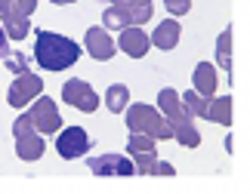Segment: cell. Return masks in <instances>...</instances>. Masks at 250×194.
<instances>
[{
    "label": "cell",
    "instance_id": "1",
    "mask_svg": "<svg viewBox=\"0 0 250 194\" xmlns=\"http://www.w3.org/2000/svg\"><path fill=\"white\" fill-rule=\"evenodd\" d=\"M158 108H161V114H164V120L170 123L173 139H176L179 145H186V148H198V145H201V133L195 127V114L182 105L179 93L170 90V86H164V90L158 93Z\"/></svg>",
    "mask_w": 250,
    "mask_h": 194
},
{
    "label": "cell",
    "instance_id": "2",
    "mask_svg": "<svg viewBox=\"0 0 250 194\" xmlns=\"http://www.w3.org/2000/svg\"><path fill=\"white\" fill-rule=\"evenodd\" d=\"M81 59V46L71 37H62L56 31H37L34 43V62L43 71H65Z\"/></svg>",
    "mask_w": 250,
    "mask_h": 194
},
{
    "label": "cell",
    "instance_id": "3",
    "mask_svg": "<svg viewBox=\"0 0 250 194\" xmlns=\"http://www.w3.org/2000/svg\"><path fill=\"white\" fill-rule=\"evenodd\" d=\"M124 123H127L130 133H146L151 136L155 142H164V139H173V130L170 123L164 120V114L148 108V105H127V114H124Z\"/></svg>",
    "mask_w": 250,
    "mask_h": 194
},
{
    "label": "cell",
    "instance_id": "4",
    "mask_svg": "<svg viewBox=\"0 0 250 194\" xmlns=\"http://www.w3.org/2000/svg\"><path fill=\"white\" fill-rule=\"evenodd\" d=\"M37 9V0H0V22L9 40H25V34L31 31V16Z\"/></svg>",
    "mask_w": 250,
    "mask_h": 194
},
{
    "label": "cell",
    "instance_id": "5",
    "mask_svg": "<svg viewBox=\"0 0 250 194\" xmlns=\"http://www.w3.org/2000/svg\"><path fill=\"white\" fill-rule=\"evenodd\" d=\"M13 136H16V154L19 160H41L43 151H46V142L43 136L34 130V123L28 120V114H22V117L13 120Z\"/></svg>",
    "mask_w": 250,
    "mask_h": 194
},
{
    "label": "cell",
    "instance_id": "6",
    "mask_svg": "<svg viewBox=\"0 0 250 194\" xmlns=\"http://www.w3.org/2000/svg\"><path fill=\"white\" fill-rule=\"evenodd\" d=\"M151 13H155V3H142V6H108L102 13V25L105 31H121L124 25H146Z\"/></svg>",
    "mask_w": 250,
    "mask_h": 194
},
{
    "label": "cell",
    "instance_id": "7",
    "mask_svg": "<svg viewBox=\"0 0 250 194\" xmlns=\"http://www.w3.org/2000/svg\"><path fill=\"white\" fill-rule=\"evenodd\" d=\"M28 120L34 123V130L41 136H56L62 130V114L56 108V102L53 99H41V96L34 99L31 111H28Z\"/></svg>",
    "mask_w": 250,
    "mask_h": 194
},
{
    "label": "cell",
    "instance_id": "8",
    "mask_svg": "<svg viewBox=\"0 0 250 194\" xmlns=\"http://www.w3.org/2000/svg\"><path fill=\"white\" fill-rule=\"evenodd\" d=\"M41 93H43V80H41V77L31 74V71H22V74H16L13 83H9L6 102L13 105V108H25V105L34 102Z\"/></svg>",
    "mask_w": 250,
    "mask_h": 194
},
{
    "label": "cell",
    "instance_id": "9",
    "mask_svg": "<svg viewBox=\"0 0 250 194\" xmlns=\"http://www.w3.org/2000/svg\"><path fill=\"white\" fill-rule=\"evenodd\" d=\"M86 167H90L93 176H136V167H133L130 154H99V157H90L86 160Z\"/></svg>",
    "mask_w": 250,
    "mask_h": 194
},
{
    "label": "cell",
    "instance_id": "10",
    "mask_svg": "<svg viewBox=\"0 0 250 194\" xmlns=\"http://www.w3.org/2000/svg\"><path fill=\"white\" fill-rule=\"evenodd\" d=\"M56 151H59V157H65V160L83 157V154L90 151V136H86L83 127H65L56 136Z\"/></svg>",
    "mask_w": 250,
    "mask_h": 194
},
{
    "label": "cell",
    "instance_id": "11",
    "mask_svg": "<svg viewBox=\"0 0 250 194\" xmlns=\"http://www.w3.org/2000/svg\"><path fill=\"white\" fill-rule=\"evenodd\" d=\"M62 99L71 105V108H78V111H83V114H93L96 108H99V96H96V90L86 80H68L62 86Z\"/></svg>",
    "mask_w": 250,
    "mask_h": 194
},
{
    "label": "cell",
    "instance_id": "12",
    "mask_svg": "<svg viewBox=\"0 0 250 194\" xmlns=\"http://www.w3.org/2000/svg\"><path fill=\"white\" fill-rule=\"evenodd\" d=\"M83 46H86V53H90L96 62H108L111 56L118 53V50H114V40H111V34L105 31V28H99V25H96V28H90V31L83 34Z\"/></svg>",
    "mask_w": 250,
    "mask_h": 194
},
{
    "label": "cell",
    "instance_id": "13",
    "mask_svg": "<svg viewBox=\"0 0 250 194\" xmlns=\"http://www.w3.org/2000/svg\"><path fill=\"white\" fill-rule=\"evenodd\" d=\"M148 34L142 31L139 25H130V28H121V40H118V46L124 53L130 56V59H142V56L148 53Z\"/></svg>",
    "mask_w": 250,
    "mask_h": 194
},
{
    "label": "cell",
    "instance_id": "14",
    "mask_svg": "<svg viewBox=\"0 0 250 194\" xmlns=\"http://www.w3.org/2000/svg\"><path fill=\"white\" fill-rule=\"evenodd\" d=\"M179 34H182V25L176 22V19H164L155 31H151V46H158V50H164V53H170V50H176V43H179Z\"/></svg>",
    "mask_w": 250,
    "mask_h": 194
},
{
    "label": "cell",
    "instance_id": "15",
    "mask_svg": "<svg viewBox=\"0 0 250 194\" xmlns=\"http://www.w3.org/2000/svg\"><path fill=\"white\" fill-rule=\"evenodd\" d=\"M191 83H195V93L204 96V99H213L216 96V68L210 62H198L195 74H191Z\"/></svg>",
    "mask_w": 250,
    "mask_h": 194
},
{
    "label": "cell",
    "instance_id": "16",
    "mask_svg": "<svg viewBox=\"0 0 250 194\" xmlns=\"http://www.w3.org/2000/svg\"><path fill=\"white\" fill-rule=\"evenodd\" d=\"M133 167H136V176H155L158 170V148H139V151H127Z\"/></svg>",
    "mask_w": 250,
    "mask_h": 194
},
{
    "label": "cell",
    "instance_id": "17",
    "mask_svg": "<svg viewBox=\"0 0 250 194\" xmlns=\"http://www.w3.org/2000/svg\"><path fill=\"white\" fill-rule=\"evenodd\" d=\"M207 120L229 127L232 123V96H219V99H207Z\"/></svg>",
    "mask_w": 250,
    "mask_h": 194
},
{
    "label": "cell",
    "instance_id": "18",
    "mask_svg": "<svg viewBox=\"0 0 250 194\" xmlns=\"http://www.w3.org/2000/svg\"><path fill=\"white\" fill-rule=\"evenodd\" d=\"M130 105V90L124 83H111L108 90H105V108L111 114H124Z\"/></svg>",
    "mask_w": 250,
    "mask_h": 194
},
{
    "label": "cell",
    "instance_id": "19",
    "mask_svg": "<svg viewBox=\"0 0 250 194\" xmlns=\"http://www.w3.org/2000/svg\"><path fill=\"white\" fill-rule=\"evenodd\" d=\"M216 62L223 65V71H232V28H226L216 40Z\"/></svg>",
    "mask_w": 250,
    "mask_h": 194
},
{
    "label": "cell",
    "instance_id": "20",
    "mask_svg": "<svg viewBox=\"0 0 250 194\" xmlns=\"http://www.w3.org/2000/svg\"><path fill=\"white\" fill-rule=\"evenodd\" d=\"M179 99H182V105H186L195 117H207V99H204V96H198L195 90H188V93H182Z\"/></svg>",
    "mask_w": 250,
    "mask_h": 194
},
{
    "label": "cell",
    "instance_id": "21",
    "mask_svg": "<svg viewBox=\"0 0 250 194\" xmlns=\"http://www.w3.org/2000/svg\"><path fill=\"white\" fill-rule=\"evenodd\" d=\"M3 62H6V68H9L13 74H22V71H28V59H25V53H19V50H9Z\"/></svg>",
    "mask_w": 250,
    "mask_h": 194
},
{
    "label": "cell",
    "instance_id": "22",
    "mask_svg": "<svg viewBox=\"0 0 250 194\" xmlns=\"http://www.w3.org/2000/svg\"><path fill=\"white\" fill-rule=\"evenodd\" d=\"M164 6L170 9L173 19H179V16H186L188 9H191V0H164Z\"/></svg>",
    "mask_w": 250,
    "mask_h": 194
},
{
    "label": "cell",
    "instance_id": "23",
    "mask_svg": "<svg viewBox=\"0 0 250 194\" xmlns=\"http://www.w3.org/2000/svg\"><path fill=\"white\" fill-rule=\"evenodd\" d=\"M155 176H176V167H173V163H167V160H158Z\"/></svg>",
    "mask_w": 250,
    "mask_h": 194
},
{
    "label": "cell",
    "instance_id": "24",
    "mask_svg": "<svg viewBox=\"0 0 250 194\" xmlns=\"http://www.w3.org/2000/svg\"><path fill=\"white\" fill-rule=\"evenodd\" d=\"M6 53H9V37H6L3 28H0V59H6Z\"/></svg>",
    "mask_w": 250,
    "mask_h": 194
},
{
    "label": "cell",
    "instance_id": "25",
    "mask_svg": "<svg viewBox=\"0 0 250 194\" xmlns=\"http://www.w3.org/2000/svg\"><path fill=\"white\" fill-rule=\"evenodd\" d=\"M142 3H151V0H111V6H142Z\"/></svg>",
    "mask_w": 250,
    "mask_h": 194
},
{
    "label": "cell",
    "instance_id": "26",
    "mask_svg": "<svg viewBox=\"0 0 250 194\" xmlns=\"http://www.w3.org/2000/svg\"><path fill=\"white\" fill-rule=\"evenodd\" d=\"M56 6H68V3H74V0H53Z\"/></svg>",
    "mask_w": 250,
    "mask_h": 194
}]
</instances>
